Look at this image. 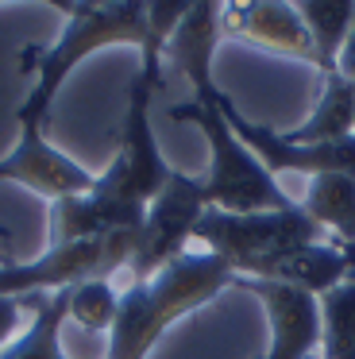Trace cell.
I'll list each match as a JSON object with an SVG mask.
<instances>
[{
    "mask_svg": "<svg viewBox=\"0 0 355 359\" xmlns=\"http://www.w3.org/2000/svg\"><path fill=\"white\" fill-rule=\"evenodd\" d=\"M54 8L66 12V27L46 47H27L20 55V70H35V86L15 109L20 124L46 128L54 109V97L66 86V78L85 62L89 55L105 47H135L139 55V78L159 93L162 89V47L151 39L147 24V0H54Z\"/></svg>",
    "mask_w": 355,
    "mask_h": 359,
    "instance_id": "obj_1",
    "label": "cell"
},
{
    "mask_svg": "<svg viewBox=\"0 0 355 359\" xmlns=\"http://www.w3.org/2000/svg\"><path fill=\"white\" fill-rule=\"evenodd\" d=\"M236 282V271L213 251H185L151 282H131L108 332L105 359H147L170 325L197 313Z\"/></svg>",
    "mask_w": 355,
    "mask_h": 359,
    "instance_id": "obj_2",
    "label": "cell"
},
{
    "mask_svg": "<svg viewBox=\"0 0 355 359\" xmlns=\"http://www.w3.org/2000/svg\"><path fill=\"white\" fill-rule=\"evenodd\" d=\"M170 120L178 124H193L208 143V170L201 174V189H205L208 209L224 212H274L290 209V194L274 182V174L247 151V143L228 128L216 104L201 101H182L170 104Z\"/></svg>",
    "mask_w": 355,
    "mask_h": 359,
    "instance_id": "obj_3",
    "label": "cell"
},
{
    "mask_svg": "<svg viewBox=\"0 0 355 359\" xmlns=\"http://www.w3.org/2000/svg\"><path fill=\"white\" fill-rule=\"evenodd\" d=\"M193 240L205 243V251L220 255L236 271V278H262L274 259L301 243H324L332 240L321 224L305 212V205L274 212H224L205 209Z\"/></svg>",
    "mask_w": 355,
    "mask_h": 359,
    "instance_id": "obj_4",
    "label": "cell"
},
{
    "mask_svg": "<svg viewBox=\"0 0 355 359\" xmlns=\"http://www.w3.org/2000/svg\"><path fill=\"white\" fill-rule=\"evenodd\" d=\"M151 97H154V89L135 74L128 86V112H123V128H120V151L108 163V170L97 174V189L120 197V201H135V205H151L162 194V186L170 182V174H174V166L162 158L159 140H154Z\"/></svg>",
    "mask_w": 355,
    "mask_h": 359,
    "instance_id": "obj_5",
    "label": "cell"
},
{
    "mask_svg": "<svg viewBox=\"0 0 355 359\" xmlns=\"http://www.w3.org/2000/svg\"><path fill=\"white\" fill-rule=\"evenodd\" d=\"M205 209L208 201H205V189H201V178H189L182 170L170 174L162 194L147 205L143 228H139V240H135V255H131V266H128L131 282H151L166 263L185 255L189 251L185 243L193 240Z\"/></svg>",
    "mask_w": 355,
    "mask_h": 359,
    "instance_id": "obj_6",
    "label": "cell"
},
{
    "mask_svg": "<svg viewBox=\"0 0 355 359\" xmlns=\"http://www.w3.org/2000/svg\"><path fill=\"white\" fill-rule=\"evenodd\" d=\"M216 109H220L228 128L247 143V151L270 174L293 170V174H313V178L316 174H355V135L351 140H340V143H286L282 132H274L267 124H255L251 116H243L228 93H220Z\"/></svg>",
    "mask_w": 355,
    "mask_h": 359,
    "instance_id": "obj_7",
    "label": "cell"
},
{
    "mask_svg": "<svg viewBox=\"0 0 355 359\" xmlns=\"http://www.w3.org/2000/svg\"><path fill=\"white\" fill-rule=\"evenodd\" d=\"M0 182L23 186L31 194L46 197V201H62V197L89 194L97 186V174H89L77 158L58 151L46 140V128L39 124H20V140L15 147L0 158Z\"/></svg>",
    "mask_w": 355,
    "mask_h": 359,
    "instance_id": "obj_8",
    "label": "cell"
},
{
    "mask_svg": "<svg viewBox=\"0 0 355 359\" xmlns=\"http://www.w3.org/2000/svg\"><path fill=\"white\" fill-rule=\"evenodd\" d=\"M232 286L262 302L270 325V344L262 359H313L321 348V305L316 297L270 278H236Z\"/></svg>",
    "mask_w": 355,
    "mask_h": 359,
    "instance_id": "obj_9",
    "label": "cell"
},
{
    "mask_svg": "<svg viewBox=\"0 0 355 359\" xmlns=\"http://www.w3.org/2000/svg\"><path fill=\"white\" fill-rule=\"evenodd\" d=\"M224 35V4L216 0H193L189 12L182 16V24L174 27V35L162 47V58L174 62L178 74H185V81L193 86V101L216 104L224 89L213 81V58Z\"/></svg>",
    "mask_w": 355,
    "mask_h": 359,
    "instance_id": "obj_10",
    "label": "cell"
},
{
    "mask_svg": "<svg viewBox=\"0 0 355 359\" xmlns=\"http://www.w3.org/2000/svg\"><path fill=\"white\" fill-rule=\"evenodd\" d=\"M224 35L247 39L255 47L270 50V55L301 58V62L316 66L309 27L301 20L297 4H290V0H239V4H224Z\"/></svg>",
    "mask_w": 355,
    "mask_h": 359,
    "instance_id": "obj_11",
    "label": "cell"
},
{
    "mask_svg": "<svg viewBox=\"0 0 355 359\" xmlns=\"http://www.w3.org/2000/svg\"><path fill=\"white\" fill-rule=\"evenodd\" d=\"M143 217L147 205L120 201V197L93 186L89 194L62 197V201L51 205V248H66V243L97 240V236H112V232H139Z\"/></svg>",
    "mask_w": 355,
    "mask_h": 359,
    "instance_id": "obj_12",
    "label": "cell"
},
{
    "mask_svg": "<svg viewBox=\"0 0 355 359\" xmlns=\"http://www.w3.org/2000/svg\"><path fill=\"white\" fill-rule=\"evenodd\" d=\"M262 278L293 286V290H301V294H309V297H324L328 290H336L340 282L351 278V263H347L344 248L332 243V240L301 243V248L286 251L282 259H274Z\"/></svg>",
    "mask_w": 355,
    "mask_h": 359,
    "instance_id": "obj_13",
    "label": "cell"
},
{
    "mask_svg": "<svg viewBox=\"0 0 355 359\" xmlns=\"http://www.w3.org/2000/svg\"><path fill=\"white\" fill-rule=\"evenodd\" d=\"M355 135V81L344 74L324 78V93L316 109L297 128L282 132L286 143H340Z\"/></svg>",
    "mask_w": 355,
    "mask_h": 359,
    "instance_id": "obj_14",
    "label": "cell"
},
{
    "mask_svg": "<svg viewBox=\"0 0 355 359\" xmlns=\"http://www.w3.org/2000/svg\"><path fill=\"white\" fill-rule=\"evenodd\" d=\"M31 309V320L4 351L0 359H66L62 348V328H66V290L54 294H31L23 297Z\"/></svg>",
    "mask_w": 355,
    "mask_h": 359,
    "instance_id": "obj_15",
    "label": "cell"
},
{
    "mask_svg": "<svg viewBox=\"0 0 355 359\" xmlns=\"http://www.w3.org/2000/svg\"><path fill=\"white\" fill-rule=\"evenodd\" d=\"M305 212L336 243H355V174H316L305 194Z\"/></svg>",
    "mask_w": 355,
    "mask_h": 359,
    "instance_id": "obj_16",
    "label": "cell"
},
{
    "mask_svg": "<svg viewBox=\"0 0 355 359\" xmlns=\"http://www.w3.org/2000/svg\"><path fill=\"white\" fill-rule=\"evenodd\" d=\"M301 20L309 27V39L316 50V70L328 78L336 74L340 50H344L347 35L355 24V0H301L297 4Z\"/></svg>",
    "mask_w": 355,
    "mask_h": 359,
    "instance_id": "obj_17",
    "label": "cell"
},
{
    "mask_svg": "<svg viewBox=\"0 0 355 359\" xmlns=\"http://www.w3.org/2000/svg\"><path fill=\"white\" fill-rule=\"evenodd\" d=\"M321 305V359H355V271L347 282L316 297Z\"/></svg>",
    "mask_w": 355,
    "mask_h": 359,
    "instance_id": "obj_18",
    "label": "cell"
},
{
    "mask_svg": "<svg viewBox=\"0 0 355 359\" xmlns=\"http://www.w3.org/2000/svg\"><path fill=\"white\" fill-rule=\"evenodd\" d=\"M116 313H120V294L112 290V282L89 278L66 290V317L89 332H112Z\"/></svg>",
    "mask_w": 355,
    "mask_h": 359,
    "instance_id": "obj_19",
    "label": "cell"
},
{
    "mask_svg": "<svg viewBox=\"0 0 355 359\" xmlns=\"http://www.w3.org/2000/svg\"><path fill=\"white\" fill-rule=\"evenodd\" d=\"M23 313H27V302H23V297H0V351L20 336Z\"/></svg>",
    "mask_w": 355,
    "mask_h": 359,
    "instance_id": "obj_20",
    "label": "cell"
},
{
    "mask_svg": "<svg viewBox=\"0 0 355 359\" xmlns=\"http://www.w3.org/2000/svg\"><path fill=\"white\" fill-rule=\"evenodd\" d=\"M336 74H344V78L355 81V24H351V35H347L344 50H340V62H336Z\"/></svg>",
    "mask_w": 355,
    "mask_h": 359,
    "instance_id": "obj_21",
    "label": "cell"
},
{
    "mask_svg": "<svg viewBox=\"0 0 355 359\" xmlns=\"http://www.w3.org/2000/svg\"><path fill=\"white\" fill-rule=\"evenodd\" d=\"M332 243H336V240H332ZM340 248H344L347 263H351V271H355V243H340Z\"/></svg>",
    "mask_w": 355,
    "mask_h": 359,
    "instance_id": "obj_22",
    "label": "cell"
},
{
    "mask_svg": "<svg viewBox=\"0 0 355 359\" xmlns=\"http://www.w3.org/2000/svg\"><path fill=\"white\" fill-rule=\"evenodd\" d=\"M0 236H8V228H0Z\"/></svg>",
    "mask_w": 355,
    "mask_h": 359,
    "instance_id": "obj_23",
    "label": "cell"
}]
</instances>
